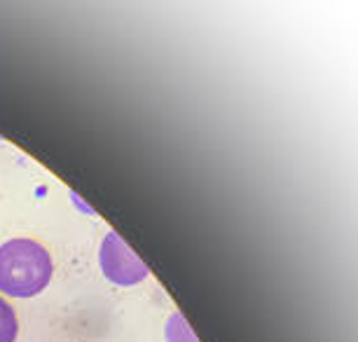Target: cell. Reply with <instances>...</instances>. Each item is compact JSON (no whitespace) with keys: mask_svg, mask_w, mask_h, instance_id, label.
<instances>
[{"mask_svg":"<svg viewBox=\"0 0 358 342\" xmlns=\"http://www.w3.org/2000/svg\"><path fill=\"white\" fill-rule=\"evenodd\" d=\"M164 335L169 342H199L197 335L192 333L190 324L180 317L178 312H173L171 317H169L166 321V328H164Z\"/></svg>","mask_w":358,"mask_h":342,"instance_id":"4","label":"cell"},{"mask_svg":"<svg viewBox=\"0 0 358 342\" xmlns=\"http://www.w3.org/2000/svg\"><path fill=\"white\" fill-rule=\"evenodd\" d=\"M101 272L108 281L117 286H136L148 279V265L136 256L131 246L124 244V239L117 232H108L99 249Z\"/></svg>","mask_w":358,"mask_h":342,"instance_id":"2","label":"cell"},{"mask_svg":"<svg viewBox=\"0 0 358 342\" xmlns=\"http://www.w3.org/2000/svg\"><path fill=\"white\" fill-rule=\"evenodd\" d=\"M17 338H19L17 312L8 300L0 298V342H17Z\"/></svg>","mask_w":358,"mask_h":342,"instance_id":"3","label":"cell"},{"mask_svg":"<svg viewBox=\"0 0 358 342\" xmlns=\"http://www.w3.org/2000/svg\"><path fill=\"white\" fill-rule=\"evenodd\" d=\"M52 274V256L40 241L15 237L0 244V293L33 298L50 286Z\"/></svg>","mask_w":358,"mask_h":342,"instance_id":"1","label":"cell"}]
</instances>
